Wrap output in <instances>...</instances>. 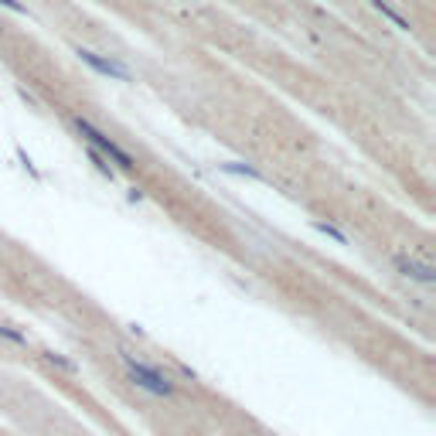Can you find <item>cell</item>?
Here are the masks:
<instances>
[{
	"label": "cell",
	"instance_id": "obj_1",
	"mask_svg": "<svg viewBox=\"0 0 436 436\" xmlns=\"http://www.w3.org/2000/svg\"><path fill=\"white\" fill-rule=\"evenodd\" d=\"M120 365H123L126 378H130L137 389L150 392L157 399H174V395H177V378H174L164 365L143 358L137 351H120Z\"/></svg>",
	"mask_w": 436,
	"mask_h": 436
},
{
	"label": "cell",
	"instance_id": "obj_2",
	"mask_svg": "<svg viewBox=\"0 0 436 436\" xmlns=\"http://www.w3.org/2000/svg\"><path fill=\"white\" fill-rule=\"evenodd\" d=\"M78 133H82V137H85V140H93L95 147H99V150H103V154L109 157V160H120V164H123L126 171H133V167H137V164H133V160H130V157H126L123 150H120V147H116V143L109 140L106 133H99V130H95V126L89 123V120H78Z\"/></svg>",
	"mask_w": 436,
	"mask_h": 436
}]
</instances>
